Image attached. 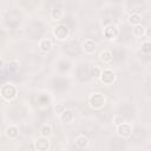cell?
<instances>
[{"label":"cell","instance_id":"obj_1","mask_svg":"<svg viewBox=\"0 0 151 151\" xmlns=\"http://www.w3.org/2000/svg\"><path fill=\"white\" fill-rule=\"evenodd\" d=\"M17 94H18V90H17V87L13 84L7 83V84L1 85V87H0V96L2 97L4 100L11 101V100H13L17 97Z\"/></svg>","mask_w":151,"mask_h":151},{"label":"cell","instance_id":"obj_2","mask_svg":"<svg viewBox=\"0 0 151 151\" xmlns=\"http://www.w3.org/2000/svg\"><path fill=\"white\" fill-rule=\"evenodd\" d=\"M88 104L92 109L94 110H99L101 107L105 106L106 104V98L104 94L99 93V92H96V93H91L88 96Z\"/></svg>","mask_w":151,"mask_h":151},{"label":"cell","instance_id":"obj_3","mask_svg":"<svg viewBox=\"0 0 151 151\" xmlns=\"http://www.w3.org/2000/svg\"><path fill=\"white\" fill-rule=\"evenodd\" d=\"M52 34L58 40H65L70 34V28H68V26H66L64 24H59L53 27Z\"/></svg>","mask_w":151,"mask_h":151},{"label":"cell","instance_id":"obj_4","mask_svg":"<svg viewBox=\"0 0 151 151\" xmlns=\"http://www.w3.org/2000/svg\"><path fill=\"white\" fill-rule=\"evenodd\" d=\"M132 130H133L132 125L130 123H125V122H123V123H120V124H118L116 126V132L122 138H129V137H131Z\"/></svg>","mask_w":151,"mask_h":151},{"label":"cell","instance_id":"obj_5","mask_svg":"<svg viewBox=\"0 0 151 151\" xmlns=\"http://www.w3.org/2000/svg\"><path fill=\"white\" fill-rule=\"evenodd\" d=\"M100 81L105 85H111L113 84V81L116 80V73L113 72V70L111 68H104L101 70V73H100V77H99Z\"/></svg>","mask_w":151,"mask_h":151},{"label":"cell","instance_id":"obj_6","mask_svg":"<svg viewBox=\"0 0 151 151\" xmlns=\"http://www.w3.org/2000/svg\"><path fill=\"white\" fill-rule=\"evenodd\" d=\"M103 34L107 40H113L119 34V28L116 24H110L103 29Z\"/></svg>","mask_w":151,"mask_h":151},{"label":"cell","instance_id":"obj_7","mask_svg":"<svg viewBox=\"0 0 151 151\" xmlns=\"http://www.w3.org/2000/svg\"><path fill=\"white\" fill-rule=\"evenodd\" d=\"M50 146H51L50 140H48V138H46V137H41V136H40V137L37 138L35 142H34V147H35L38 151H48Z\"/></svg>","mask_w":151,"mask_h":151},{"label":"cell","instance_id":"obj_8","mask_svg":"<svg viewBox=\"0 0 151 151\" xmlns=\"http://www.w3.org/2000/svg\"><path fill=\"white\" fill-rule=\"evenodd\" d=\"M74 119H76L74 113L72 111H70V110L65 109L61 113H59V120L61 123H64V124H71V123L74 122Z\"/></svg>","mask_w":151,"mask_h":151},{"label":"cell","instance_id":"obj_9","mask_svg":"<svg viewBox=\"0 0 151 151\" xmlns=\"http://www.w3.org/2000/svg\"><path fill=\"white\" fill-rule=\"evenodd\" d=\"M96 47H97V44H96L94 40H92V39H86V40L83 42V45H81V48H83V51H84L86 54H92V53H94Z\"/></svg>","mask_w":151,"mask_h":151},{"label":"cell","instance_id":"obj_10","mask_svg":"<svg viewBox=\"0 0 151 151\" xmlns=\"http://www.w3.org/2000/svg\"><path fill=\"white\" fill-rule=\"evenodd\" d=\"M52 46H53V42H52L51 39L45 38V39H41L39 41V50L41 52H48L52 48Z\"/></svg>","mask_w":151,"mask_h":151},{"label":"cell","instance_id":"obj_11","mask_svg":"<svg viewBox=\"0 0 151 151\" xmlns=\"http://www.w3.org/2000/svg\"><path fill=\"white\" fill-rule=\"evenodd\" d=\"M127 21L132 26H138L142 25V15L139 13H131L127 18Z\"/></svg>","mask_w":151,"mask_h":151},{"label":"cell","instance_id":"obj_12","mask_svg":"<svg viewBox=\"0 0 151 151\" xmlns=\"http://www.w3.org/2000/svg\"><path fill=\"white\" fill-rule=\"evenodd\" d=\"M6 136H7L9 139H15V138L19 136V129H18L15 125H9V126H7V129H6Z\"/></svg>","mask_w":151,"mask_h":151},{"label":"cell","instance_id":"obj_13","mask_svg":"<svg viewBox=\"0 0 151 151\" xmlns=\"http://www.w3.org/2000/svg\"><path fill=\"white\" fill-rule=\"evenodd\" d=\"M112 52L111 51H109V50H104V51H101L100 53H99V59L104 63V64H109V63H111L112 61Z\"/></svg>","mask_w":151,"mask_h":151},{"label":"cell","instance_id":"obj_14","mask_svg":"<svg viewBox=\"0 0 151 151\" xmlns=\"http://www.w3.org/2000/svg\"><path fill=\"white\" fill-rule=\"evenodd\" d=\"M76 145H77L79 149H85V147H87V145H88V139H87V137L84 136V134L77 136V138H76Z\"/></svg>","mask_w":151,"mask_h":151},{"label":"cell","instance_id":"obj_15","mask_svg":"<svg viewBox=\"0 0 151 151\" xmlns=\"http://www.w3.org/2000/svg\"><path fill=\"white\" fill-rule=\"evenodd\" d=\"M51 18L55 21H59L64 18V11L60 8V7H54L52 11H51Z\"/></svg>","mask_w":151,"mask_h":151},{"label":"cell","instance_id":"obj_16","mask_svg":"<svg viewBox=\"0 0 151 151\" xmlns=\"http://www.w3.org/2000/svg\"><path fill=\"white\" fill-rule=\"evenodd\" d=\"M53 130H52V126L50 124H44L41 127H40V136L41 137H46L48 138L51 134H52Z\"/></svg>","mask_w":151,"mask_h":151},{"label":"cell","instance_id":"obj_17","mask_svg":"<svg viewBox=\"0 0 151 151\" xmlns=\"http://www.w3.org/2000/svg\"><path fill=\"white\" fill-rule=\"evenodd\" d=\"M145 34V27L143 25H138V26H133V35L137 38H140Z\"/></svg>","mask_w":151,"mask_h":151},{"label":"cell","instance_id":"obj_18","mask_svg":"<svg viewBox=\"0 0 151 151\" xmlns=\"http://www.w3.org/2000/svg\"><path fill=\"white\" fill-rule=\"evenodd\" d=\"M142 52H143V53H146V54H149V53L151 52V44H150L149 40H145V41L142 44Z\"/></svg>","mask_w":151,"mask_h":151},{"label":"cell","instance_id":"obj_19","mask_svg":"<svg viewBox=\"0 0 151 151\" xmlns=\"http://www.w3.org/2000/svg\"><path fill=\"white\" fill-rule=\"evenodd\" d=\"M100 73H101V68L99 66H92V68H91V77L99 78L100 77Z\"/></svg>","mask_w":151,"mask_h":151},{"label":"cell","instance_id":"obj_20","mask_svg":"<svg viewBox=\"0 0 151 151\" xmlns=\"http://www.w3.org/2000/svg\"><path fill=\"white\" fill-rule=\"evenodd\" d=\"M8 67H9V70L11 71H17L18 70V67H19V63L17 61V60H12V61H9V64H8Z\"/></svg>","mask_w":151,"mask_h":151},{"label":"cell","instance_id":"obj_21","mask_svg":"<svg viewBox=\"0 0 151 151\" xmlns=\"http://www.w3.org/2000/svg\"><path fill=\"white\" fill-rule=\"evenodd\" d=\"M54 110H55V112H57V113H61V112H63V111L65 110V107H64V105L59 104V105H55Z\"/></svg>","mask_w":151,"mask_h":151},{"label":"cell","instance_id":"obj_22","mask_svg":"<svg viewBox=\"0 0 151 151\" xmlns=\"http://www.w3.org/2000/svg\"><path fill=\"white\" fill-rule=\"evenodd\" d=\"M2 65H4V61H2V59H0V68L2 67Z\"/></svg>","mask_w":151,"mask_h":151},{"label":"cell","instance_id":"obj_23","mask_svg":"<svg viewBox=\"0 0 151 151\" xmlns=\"http://www.w3.org/2000/svg\"><path fill=\"white\" fill-rule=\"evenodd\" d=\"M0 14H1V11H0Z\"/></svg>","mask_w":151,"mask_h":151}]
</instances>
